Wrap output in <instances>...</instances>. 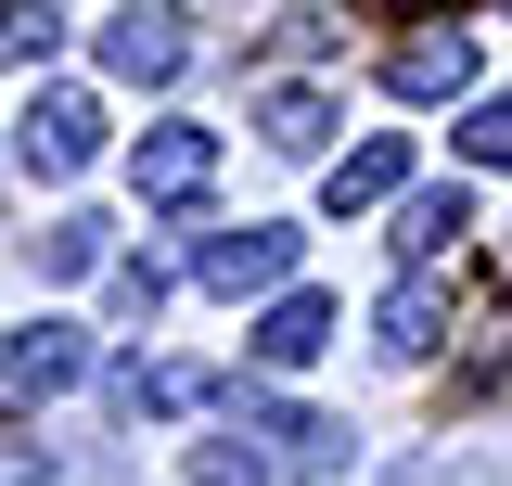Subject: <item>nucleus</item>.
Returning <instances> with one entry per match:
<instances>
[{
	"instance_id": "nucleus-5",
	"label": "nucleus",
	"mask_w": 512,
	"mask_h": 486,
	"mask_svg": "<svg viewBox=\"0 0 512 486\" xmlns=\"http://www.w3.org/2000/svg\"><path fill=\"white\" fill-rule=\"evenodd\" d=\"M192 269H205L218 295H269V282L295 269V231H269V218H244V231H205V243H192Z\"/></svg>"
},
{
	"instance_id": "nucleus-15",
	"label": "nucleus",
	"mask_w": 512,
	"mask_h": 486,
	"mask_svg": "<svg viewBox=\"0 0 512 486\" xmlns=\"http://www.w3.org/2000/svg\"><path fill=\"white\" fill-rule=\"evenodd\" d=\"M52 0H0V64H52Z\"/></svg>"
},
{
	"instance_id": "nucleus-1",
	"label": "nucleus",
	"mask_w": 512,
	"mask_h": 486,
	"mask_svg": "<svg viewBox=\"0 0 512 486\" xmlns=\"http://www.w3.org/2000/svg\"><path fill=\"white\" fill-rule=\"evenodd\" d=\"M13 154H26L39 180H77V167L103 154V103H90V90H39V103L13 116Z\"/></svg>"
},
{
	"instance_id": "nucleus-8",
	"label": "nucleus",
	"mask_w": 512,
	"mask_h": 486,
	"mask_svg": "<svg viewBox=\"0 0 512 486\" xmlns=\"http://www.w3.org/2000/svg\"><path fill=\"white\" fill-rule=\"evenodd\" d=\"M320 346H333V307H320V295H269V320H256V371H308Z\"/></svg>"
},
{
	"instance_id": "nucleus-18",
	"label": "nucleus",
	"mask_w": 512,
	"mask_h": 486,
	"mask_svg": "<svg viewBox=\"0 0 512 486\" xmlns=\"http://www.w3.org/2000/svg\"><path fill=\"white\" fill-rule=\"evenodd\" d=\"M103 295H116V320H154V307H167V269H154V256H128Z\"/></svg>"
},
{
	"instance_id": "nucleus-9",
	"label": "nucleus",
	"mask_w": 512,
	"mask_h": 486,
	"mask_svg": "<svg viewBox=\"0 0 512 486\" xmlns=\"http://www.w3.org/2000/svg\"><path fill=\"white\" fill-rule=\"evenodd\" d=\"M244 423L282 435V461H295V474H333V461H346V423H333V410H269V397L244 384Z\"/></svg>"
},
{
	"instance_id": "nucleus-17",
	"label": "nucleus",
	"mask_w": 512,
	"mask_h": 486,
	"mask_svg": "<svg viewBox=\"0 0 512 486\" xmlns=\"http://www.w3.org/2000/svg\"><path fill=\"white\" fill-rule=\"evenodd\" d=\"M192 486H269V461H256L244 435H205L192 448Z\"/></svg>"
},
{
	"instance_id": "nucleus-10",
	"label": "nucleus",
	"mask_w": 512,
	"mask_h": 486,
	"mask_svg": "<svg viewBox=\"0 0 512 486\" xmlns=\"http://www.w3.org/2000/svg\"><path fill=\"white\" fill-rule=\"evenodd\" d=\"M461 231H474V205H461V180H448V192H410V205H397V256H410V269H436V256H448Z\"/></svg>"
},
{
	"instance_id": "nucleus-16",
	"label": "nucleus",
	"mask_w": 512,
	"mask_h": 486,
	"mask_svg": "<svg viewBox=\"0 0 512 486\" xmlns=\"http://www.w3.org/2000/svg\"><path fill=\"white\" fill-rule=\"evenodd\" d=\"M39 269H52V282L103 269V218H52V231H39Z\"/></svg>"
},
{
	"instance_id": "nucleus-20",
	"label": "nucleus",
	"mask_w": 512,
	"mask_h": 486,
	"mask_svg": "<svg viewBox=\"0 0 512 486\" xmlns=\"http://www.w3.org/2000/svg\"><path fill=\"white\" fill-rule=\"evenodd\" d=\"M397 13H448V0H397Z\"/></svg>"
},
{
	"instance_id": "nucleus-12",
	"label": "nucleus",
	"mask_w": 512,
	"mask_h": 486,
	"mask_svg": "<svg viewBox=\"0 0 512 486\" xmlns=\"http://www.w3.org/2000/svg\"><path fill=\"white\" fill-rule=\"evenodd\" d=\"M397 180H410V141H359V154L333 167V218H359V205H384Z\"/></svg>"
},
{
	"instance_id": "nucleus-6",
	"label": "nucleus",
	"mask_w": 512,
	"mask_h": 486,
	"mask_svg": "<svg viewBox=\"0 0 512 486\" xmlns=\"http://www.w3.org/2000/svg\"><path fill=\"white\" fill-rule=\"evenodd\" d=\"M77 371H90V333H64V320H26V333L0 346V397L26 410V397H64Z\"/></svg>"
},
{
	"instance_id": "nucleus-13",
	"label": "nucleus",
	"mask_w": 512,
	"mask_h": 486,
	"mask_svg": "<svg viewBox=\"0 0 512 486\" xmlns=\"http://www.w3.org/2000/svg\"><path fill=\"white\" fill-rule=\"evenodd\" d=\"M256 128H269V154H320V141H333V103H320V90H269Z\"/></svg>"
},
{
	"instance_id": "nucleus-14",
	"label": "nucleus",
	"mask_w": 512,
	"mask_h": 486,
	"mask_svg": "<svg viewBox=\"0 0 512 486\" xmlns=\"http://www.w3.org/2000/svg\"><path fill=\"white\" fill-rule=\"evenodd\" d=\"M461 154L474 167H512V90H474L461 103Z\"/></svg>"
},
{
	"instance_id": "nucleus-3",
	"label": "nucleus",
	"mask_w": 512,
	"mask_h": 486,
	"mask_svg": "<svg viewBox=\"0 0 512 486\" xmlns=\"http://www.w3.org/2000/svg\"><path fill=\"white\" fill-rule=\"evenodd\" d=\"M180 64H192V26L167 0H128L116 26H103V77H128V90H167Z\"/></svg>"
},
{
	"instance_id": "nucleus-2",
	"label": "nucleus",
	"mask_w": 512,
	"mask_h": 486,
	"mask_svg": "<svg viewBox=\"0 0 512 486\" xmlns=\"http://www.w3.org/2000/svg\"><path fill=\"white\" fill-rule=\"evenodd\" d=\"M128 180H141V205H205V180H218V128H141V154H128Z\"/></svg>"
},
{
	"instance_id": "nucleus-11",
	"label": "nucleus",
	"mask_w": 512,
	"mask_h": 486,
	"mask_svg": "<svg viewBox=\"0 0 512 486\" xmlns=\"http://www.w3.org/2000/svg\"><path fill=\"white\" fill-rule=\"evenodd\" d=\"M436 333H448V282H436V269H410V282L384 295V346H397V359H423Z\"/></svg>"
},
{
	"instance_id": "nucleus-7",
	"label": "nucleus",
	"mask_w": 512,
	"mask_h": 486,
	"mask_svg": "<svg viewBox=\"0 0 512 486\" xmlns=\"http://www.w3.org/2000/svg\"><path fill=\"white\" fill-rule=\"evenodd\" d=\"M205 397H218L205 359H128L116 371V410H128V423H180V410H205Z\"/></svg>"
},
{
	"instance_id": "nucleus-4",
	"label": "nucleus",
	"mask_w": 512,
	"mask_h": 486,
	"mask_svg": "<svg viewBox=\"0 0 512 486\" xmlns=\"http://www.w3.org/2000/svg\"><path fill=\"white\" fill-rule=\"evenodd\" d=\"M384 90H397V103H474V39H461V26H410V39L384 52Z\"/></svg>"
},
{
	"instance_id": "nucleus-19",
	"label": "nucleus",
	"mask_w": 512,
	"mask_h": 486,
	"mask_svg": "<svg viewBox=\"0 0 512 486\" xmlns=\"http://www.w3.org/2000/svg\"><path fill=\"white\" fill-rule=\"evenodd\" d=\"M39 474H52L39 448H0V486H39Z\"/></svg>"
}]
</instances>
